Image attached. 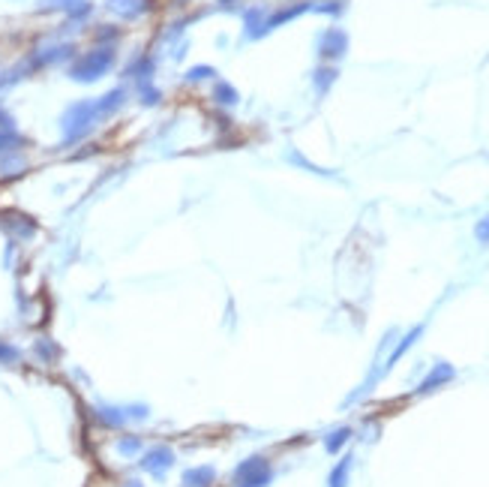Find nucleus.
<instances>
[{"mask_svg":"<svg viewBox=\"0 0 489 487\" xmlns=\"http://www.w3.org/2000/svg\"><path fill=\"white\" fill-rule=\"evenodd\" d=\"M102 118V112H99V102L97 100H84V102H76V105H69V112L63 114V142H78L81 135H88L93 130V124H97Z\"/></svg>","mask_w":489,"mask_h":487,"instance_id":"obj_1","label":"nucleus"},{"mask_svg":"<svg viewBox=\"0 0 489 487\" xmlns=\"http://www.w3.org/2000/svg\"><path fill=\"white\" fill-rule=\"evenodd\" d=\"M114 63V51L111 48H97V51H88L84 58L76 60V67H72V79L76 81H97L99 76L109 72V67Z\"/></svg>","mask_w":489,"mask_h":487,"instance_id":"obj_2","label":"nucleus"},{"mask_svg":"<svg viewBox=\"0 0 489 487\" xmlns=\"http://www.w3.org/2000/svg\"><path fill=\"white\" fill-rule=\"evenodd\" d=\"M174 463V454L168 451V448H159V451H151L147 454V460H144V469H151L156 475H163L168 467Z\"/></svg>","mask_w":489,"mask_h":487,"instance_id":"obj_3","label":"nucleus"},{"mask_svg":"<svg viewBox=\"0 0 489 487\" xmlns=\"http://www.w3.org/2000/svg\"><path fill=\"white\" fill-rule=\"evenodd\" d=\"M214 100H216V102H222V105H235V102H237V91L231 88V84L222 81V84H216Z\"/></svg>","mask_w":489,"mask_h":487,"instance_id":"obj_4","label":"nucleus"},{"mask_svg":"<svg viewBox=\"0 0 489 487\" xmlns=\"http://www.w3.org/2000/svg\"><path fill=\"white\" fill-rule=\"evenodd\" d=\"M21 145V139L13 133V130H0V154H9V151H15V147Z\"/></svg>","mask_w":489,"mask_h":487,"instance_id":"obj_5","label":"nucleus"},{"mask_svg":"<svg viewBox=\"0 0 489 487\" xmlns=\"http://www.w3.org/2000/svg\"><path fill=\"white\" fill-rule=\"evenodd\" d=\"M210 479H214V472H210V469H195V472L186 475V487H205Z\"/></svg>","mask_w":489,"mask_h":487,"instance_id":"obj_6","label":"nucleus"},{"mask_svg":"<svg viewBox=\"0 0 489 487\" xmlns=\"http://www.w3.org/2000/svg\"><path fill=\"white\" fill-rule=\"evenodd\" d=\"M210 76H216L214 67H195V69H189V81H201V79H210Z\"/></svg>","mask_w":489,"mask_h":487,"instance_id":"obj_7","label":"nucleus"},{"mask_svg":"<svg viewBox=\"0 0 489 487\" xmlns=\"http://www.w3.org/2000/svg\"><path fill=\"white\" fill-rule=\"evenodd\" d=\"M477 241H483V244H489V214L477 223Z\"/></svg>","mask_w":489,"mask_h":487,"instance_id":"obj_8","label":"nucleus"}]
</instances>
